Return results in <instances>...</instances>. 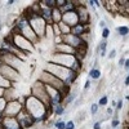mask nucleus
Wrapping results in <instances>:
<instances>
[{
	"label": "nucleus",
	"mask_w": 129,
	"mask_h": 129,
	"mask_svg": "<svg viewBox=\"0 0 129 129\" xmlns=\"http://www.w3.org/2000/svg\"><path fill=\"white\" fill-rule=\"evenodd\" d=\"M89 75H91L92 79H98V77L101 76V71H99V70H97V69H93V70H91Z\"/></svg>",
	"instance_id": "nucleus-1"
},
{
	"label": "nucleus",
	"mask_w": 129,
	"mask_h": 129,
	"mask_svg": "<svg viewBox=\"0 0 129 129\" xmlns=\"http://www.w3.org/2000/svg\"><path fill=\"white\" fill-rule=\"evenodd\" d=\"M119 34H120V35H123V36L128 35V34H129V27H127V26L119 27Z\"/></svg>",
	"instance_id": "nucleus-2"
},
{
	"label": "nucleus",
	"mask_w": 129,
	"mask_h": 129,
	"mask_svg": "<svg viewBox=\"0 0 129 129\" xmlns=\"http://www.w3.org/2000/svg\"><path fill=\"white\" fill-rule=\"evenodd\" d=\"M80 32H83V26L81 25H76L75 29H74V34L75 35H79Z\"/></svg>",
	"instance_id": "nucleus-3"
},
{
	"label": "nucleus",
	"mask_w": 129,
	"mask_h": 129,
	"mask_svg": "<svg viewBox=\"0 0 129 129\" xmlns=\"http://www.w3.org/2000/svg\"><path fill=\"white\" fill-rule=\"evenodd\" d=\"M55 127H57V129H66V124L63 121H58L55 123Z\"/></svg>",
	"instance_id": "nucleus-4"
},
{
	"label": "nucleus",
	"mask_w": 129,
	"mask_h": 129,
	"mask_svg": "<svg viewBox=\"0 0 129 129\" xmlns=\"http://www.w3.org/2000/svg\"><path fill=\"white\" fill-rule=\"evenodd\" d=\"M107 101H109V99H107V97L105 96V97H102V98L99 99V105H101V106H105V105H107Z\"/></svg>",
	"instance_id": "nucleus-5"
},
{
	"label": "nucleus",
	"mask_w": 129,
	"mask_h": 129,
	"mask_svg": "<svg viewBox=\"0 0 129 129\" xmlns=\"http://www.w3.org/2000/svg\"><path fill=\"white\" fill-rule=\"evenodd\" d=\"M105 50H106V43L101 44V55H105Z\"/></svg>",
	"instance_id": "nucleus-6"
},
{
	"label": "nucleus",
	"mask_w": 129,
	"mask_h": 129,
	"mask_svg": "<svg viewBox=\"0 0 129 129\" xmlns=\"http://www.w3.org/2000/svg\"><path fill=\"white\" fill-rule=\"evenodd\" d=\"M75 128V125H74V121H69L66 124V129H74Z\"/></svg>",
	"instance_id": "nucleus-7"
},
{
	"label": "nucleus",
	"mask_w": 129,
	"mask_h": 129,
	"mask_svg": "<svg viewBox=\"0 0 129 129\" xmlns=\"http://www.w3.org/2000/svg\"><path fill=\"white\" fill-rule=\"evenodd\" d=\"M110 35V30L109 29H103V31H102V36L103 37H107Z\"/></svg>",
	"instance_id": "nucleus-8"
},
{
	"label": "nucleus",
	"mask_w": 129,
	"mask_h": 129,
	"mask_svg": "<svg viewBox=\"0 0 129 129\" xmlns=\"http://www.w3.org/2000/svg\"><path fill=\"white\" fill-rule=\"evenodd\" d=\"M97 110H98V105H92V114H96L97 112Z\"/></svg>",
	"instance_id": "nucleus-9"
},
{
	"label": "nucleus",
	"mask_w": 129,
	"mask_h": 129,
	"mask_svg": "<svg viewBox=\"0 0 129 129\" xmlns=\"http://www.w3.org/2000/svg\"><path fill=\"white\" fill-rule=\"evenodd\" d=\"M55 112H57V114H62V112H63V107H61V106H58V107H57V110H55Z\"/></svg>",
	"instance_id": "nucleus-10"
},
{
	"label": "nucleus",
	"mask_w": 129,
	"mask_h": 129,
	"mask_svg": "<svg viewBox=\"0 0 129 129\" xmlns=\"http://www.w3.org/2000/svg\"><path fill=\"white\" fill-rule=\"evenodd\" d=\"M25 25H26V22H25V21H21V22H19V25H18V27H19V29H23Z\"/></svg>",
	"instance_id": "nucleus-11"
},
{
	"label": "nucleus",
	"mask_w": 129,
	"mask_h": 129,
	"mask_svg": "<svg viewBox=\"0 0 129 129\" xmlns=\"http://www.w3.org/2000/svg\"><path fill=\"white\" fill-rule=\"evenodd\" d=\"M115 54H116V50L112 49V50H111V53H110V58H114V57H115Z\"/></svg>",
	"instance_id": "nucleus-12"
},
{
	"label": "nucleus",
	"mask_w": 129,
	"mask_h": 129,
	"mask_svg": "<svg viewBox=\"0 0 129 129\" xmlns=\"http://www.w3.org/2000/svg\"><path fill=\"white\" fill-rule=\"evenodd\" d=\"M116 107L119 109V110H120V109L123 107V102H121V101H119V102H117V106H116Z\"/></svg>",
	"instance_id": "nucleus-13"
},
{
	"label": "nucleus",
	"mask_w": 129,
	"mask_h": 129,
	"mask_svg": "<svg viewBox=\"0 0 129 129\" xmlns=\"http://www.w3.org/2000/svg\"><path fill=\"white\" fill-rule=\"evenodd\" d=\"M94 129H101V124H99V123H96V124H94Z\"/></svg>",
	"instance_id": "nucleus-14"
},
{
	"label": "nucleus",
	"mask_w": 129,
	"mask_h": 129,
	"mask_svg": "<svg viewBox=\"0 0 129 129\" xmlns=\"http://www.w3.org/2000/svg\"><path fill=\"white\" fill-rule=\"evenodd\" d=\"M55 1H53V0H50V1H47V4H48V7H49V5H50V7H52V5L54 4Z\"/></svg>",
	"instance_id": "nucleus-15"
},
{
	"label": "nucleus",
	"mask_w": 129,
	"mask_h": 129,
	"mask_svg": "<svg viewBox=\"0 0 129 129\" xmlns=\"http://www.w3.org/2000/svg\"><path fill=\"white\" fill-rule=\"evenodd\" d=\"M116 125H119V121H117V120H114V121H112V127H116Z\"/></svg>",
	"instance_id": "nucleus-16"
},
{
	"label": "nucleus",
	"mask_w": 129,
	"mask_h": 129,
	"mask_svg": "<svg viewBox=\"0 0 129 129\" xmlns=\"http://www.w3.org/2000/svg\"><path fill=\"white\" fill-rule=\"evenodd\" d=\"M125 67H127V69H129V59H127L125 61V65H124Z\"/></svg>",
	"instance_id": "nucleus-17"
},
{
	"label": "nucleus",
	"mask_w": 129,
	"mask_h": 129,
	"mask_svg": "<svg viewBox=\"0 0 129 129\" xmlns=\"http://www.w3.org/2000/svg\"><path fill=\"white\" fill-rule=\"evenodd\" d=\"M125 85H129V77H127V79H125Z\"/></svg>",
	"instance_id": "nucleus-18"
},
{
	"label": "nucleus",
	"mask_w": 129,
	"mask_h": 129,
	"mask_svg": "<svg viewBox=\"0 0 129 129\" xmlns=\"http://www.w3.org/2000/svg\"><path fill=\"white\" fill-rule=\"evenodd\" d=\"M128 77H129V74H128Z\"/></svg>",
	"instance_id": "nucleus-19"
}]
</instances>
